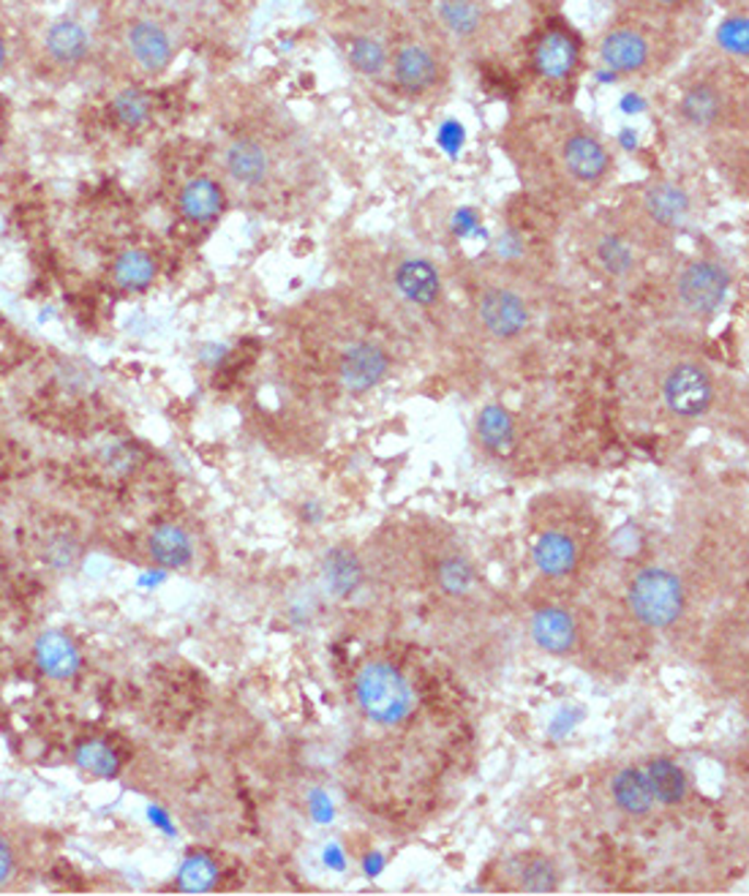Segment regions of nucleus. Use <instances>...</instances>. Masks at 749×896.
I'll list each match as a JSON object with an SVG mask.
<instances>
[{
	"mask_svg": "<svg viewBox=\"0 0 749 896\" xmlns=\"http://www.w3.org/2000/svg\"><path fill=\"white\" fill-rule=\"evenodd\" d=\"M346 55H349L352 69L362 76H382L390 69L388 47L377 36H368V33L352 36Z\"/></svg>",
	"mask_w": 749,
	"mask_h": 896,
	"instance_id": "nucleus-24",
	"label": "nucleus"
},
{
	"mask_svg": "<svg viewBox=\"0 0 749 896\" xmlns=\"http://www.w3.org/2000/svg\"><path fill=\"white\" fill-rule=\"evenodd\" d=\"M507 156L532 194L567 207L583 205L614 172V153L603 136L572 118L518 134Z\"/></svg>",
	"mask_w": 749,
	"mask_h": 896,
	"instance_id": "nucleus-1",
	"label": "nucleus"
},
{
	"mask_svg": "<svg viewBox=\"0 0 749 896\" xmlns=\"http://www.w3.org/2000/svg\"><path fill=\"white\" fill-rule=\"evenodd\" d=\"M477 437L494 453H507L512 447V439H515L512 417L501 406H486L477 417Z\"/></svg>",
	"mask_w": 749,
	"mask_h": 896,
	"instance_id": "nucleus-27",
	"label": "nucleus"
},
{
	"mask_svg": "<svg viewBox=\"0 0 749 896\" xmlns=\"http://www.w3.org/2000/svg\"><path fill=\"white\" fill-rule=\"evenodd\" d=\"M388 351L373 341H355L338 360V379L349 393H368L388 377Z\"/></svg>",
	"mask_w": 749,
	"mask_h": 896,
	"instance_id": "nucleus-12",
	"label": "nucleus"
},
{
	"mask_svg": "<svg viewBox=\"0 0 749 896\" xmlns=\"http://www.w3.org/2000/svg\"><path fill=\"white\" fill-rule=\"evenodd\" d=\"M158 276V262L145 249H126L112 262V278L126 292H142L151 287Z\"/></svg>",
	"mask_w": 749,
	"mask_h": 896,
	"instance_id": "nucleus-21",
	"label": "nucleus"
},
{
	"mask_svg": "<svg viewBox=\"0 0 749 896\" xmlns=\"http://www.w3.org/2000/svg\"><path fill=\"white\" fill-rule=\"evenodd\" d=\"M556 886H559V877H556V870L550 861H532V864L526 867V872H523V888L532 894H550L556 892Z\"/></svg>",
	"mask_w": 749,
	"mask_h": 896,
	"instance_id": "nucleus-33",
	"label": "nucleus"
},
{
	"mask_svg": "<svg viewBox=\"0 0 749 896\" xmlns=\"http://www.w3.org/2000/svg\"><path fill=\"white\" fill-rule=\"evenodd\" d=\"M649 785H652L654 799H659L663 804H676V801L685 799L687 793V777L674 761L668 757H657V761L649 766Z\"/></svg>",
	"mask_w": 749,
	"mask_h": 896,
	"instance_id": "nucleus-28",
	"label": "nucleus"
},
{
	"mask_svg": "<svg viewBox=\"0 0 749 896\" xmlns=\"http://www.w3.org/2000/svg\"><path fill=\"white\" fill-rule=\"evenodd\" d=\"M44 47H47L49 58L55 63L76 65L91 52V36H87V31L80 22L58 20L49 25L47 36H44Z\"/></svg>",
	"mask_w": 749,
	"mask_h": 896,
	"instance_id": "nucleus-19",
	"label": "nucleus"
},
{
	"mask_svg": "<svg viewBox=\"0 0 749 896\" xmlns=\"http://www.w3.org/2000/svg\"><path fill=\"white\" fill-rule=\"evenodd\" d=\"M477 316L486 333L494 338H515L532 322V308H528L526 298L510 284H491L477 298Z\"/></svg>",
	"mask_w": 749,
	"mask_h": 896,
	"instance_id": "nucleus-8",
	"label": "nucleus"
},
{
	"mask_svg": "<svg viewBox=\"0 0 749 896\" xmlns=\"http://www.w3.org/2000/svg\"><path fill=\"white\" fill-rule=\"evenodd\" d=\"M324 578L333 586L335 595H352L362 581L360 562L355 559V553L344 551V548H335V551H330L328 559H324Z\"/></svg>",
	"mask_w": 749,
	"mask_h": 896,
	"instance_id": "nucleus-29",
	"label": "nucleus"
},
{
	"mask_svg": "<svg viewBox=\"0 0 749 896\" xmlns=\"http://www.w3.org/2000/svg\"><path fill=\"white\" fill-rule=\"evenodd\" d=\"M393 284L412 306L428 308L442 298V276L426 256H401L393 265Z\"/></svg>",
	"mask_w": 749,
	"mask_h": 896,
	"instance_id": "nucleus-15",
	"label": "nucleus"
},
{
	"mask_svg": "<svg viewBox=\"0 0 749 896\" xmlns=\"http://www.w3.org/2000/svg\"><path fill=\"white\" fill-rule=\"evenodd\" d=\"M112 115L123 129H142L153 115V101L142 87H123L112 98Z\"/></svg>",
	"mask_w": 749,
	"mask_h": 896,
	"instance_id": "nucleus-30",
	"label": "nucleus"
},
{
	"mask_svg": "<svg viewBox=\"0 0 749 896\" xmlns=\"http://www.w3.org/2000/svg\"><path fill=\"white\" fill-rule=\"evenodd\" d=\"M224 205L227 196L213 178H191L178 194L180 213L191 224H213L224 213Z\"/></svg>",
	"mask_w": 749,
	"mask_h": 896,
	"instance_id": "nucleus-17",
	"label": "nucleus"
},
{
	"mask_svg": "<svg viewBox=\"0 0 749 896\" xmlns=\"http://www.w3.org/2000/svg\"><path fill=\"white\" fill-rule=\"evenodd\" d=\"M5 58H9V52H5V41H3V38H0V69H3V65H5Z\"/></svg>",
	"mask_w": 749,
	"mask_h": 896,
	"instance_id": "nucleus-38",
	"label": "nucleus"
},
{
	"mask_svg": "<svg viewBox=\"0 0 749 896\" xmlns=\"http://www.w3.org/2000/svg\"><path fill=\"white\" fill-rule=\"evenodd\" d=\"M630 605L646 626H670L685 610V589L674 573L649 568L632 581Z\"/></svg>",
	"mask_w": 749,
	"mask_h": 896,
	"instance_id": "nucleus-6",
	"label": "nucleus"
},
{
	"mask_svg": "<svg viewBox=\"0 0 749 896\" xmlns=\"http://www.w3.org/2000/svg\"><path fill=\"white\" fill-rule=\"evenodd\" d=\"M597 52L616 74H641L654 60V38L638 25H616L603 33Z\"/></svg>",
	"mask_w": 749,
	"mask_h": 896,
	"instance_id": "nucleus-10",
	"label": "nucleus"
},
{
	"mask_svg": "<svg viewBox=\"0 0 749 896\" xmlns=\"http://www.w3.org/2000/svg\"><path fill=\"white\" fill-rule=\"evenodd\" d=\"M74 757H76V766L85 768V772H91L93 777L112 779L115 774L120 772L118 755H115L112 746H109L107 741H102V739L82 741V744L76 746Z\"/></svg>",
	"mask_w": 749,
	"mask_h": 896,
	"instance_id": "nucleus-31",
	"label": "nucleus"
},
{
	"mask_svg": "<svg viewBox=\"0 0 749 896\" xmlns=\"http://www.w3.org/2000/svg\"><path fill=\"white\" fill-rule=\"evenodd\" d=\"M578 240H581L588 265L610 282H625L641 267L643 249L610 211L588 218Z\"/></svg>",
	"mask_w": 749,
	"mask_h": 896,
	"instance_id": "nucleus-3",
	"label": "nucleus"
},
{
	"mask_svg": "<svg viewBox=\"0 0 749 896\" xmlns=\"http://www.w3.org/2000/svg\"><path fill=\"white\" fill-rule=\"evenodd\" d=\"M126 44L134 63L147 74H162L175 58L173 36L156 20H136L126 33Z\"/></svg>",
	"mask_w": 749,
	"mask_h": 896,
	"instance_id": "nucleus-14",
	"label": "nucleus"
},
{
	"mask_svg": "<svg viewBox=\"0 0 749 896\" xmlns=\"http://www.w3.org/2000/svg\"><path fill=\"white\" fill-rule=\"evenodd\" d=\"M390 71L395 85L409 96H426L439 82V60L426 44L406 41L390 55Z\"/></svg>",
	"mask_w": 749,
	"mask_h": 896,
	"instance_id": "nucleus-13",
	"label": "nucleus"
},
{
	"mask_svg": "<svg viewBox=\"0 0 749 896\" xmlns=\"http://www.w3.org/2000/svg\"><path fill=\"white\" fill-rule=\"evenodd\" d=\"M652 3H654V9L679 11V9H685V5L690 3V0H652Z\"/></svg>",
	"mask_w": 749,
	"mask_h": 896,
	"instance_id": "nucleus-37",
	"label": "nucleus"
},
{
	"mask_svg": "<svg viewBox=\"0 0 749 896\" xmlns=\"http://www.w3.org/2000/svg\"><path fill=\"white\" fill-rule=\"evenodd\" d=\"M578 65V44L567 33L550 31L534 47V69L545 80H564Z\"/></svg>",
	"mask_w": 749,
	"mask_h": 896,
	"instance_id": "nucleus-18",
	"label": "nucleus"
},
{
	"mask_svg": "<svg viewBox=\"0 0 749 896\" xmlns=\"http://www.w3.org/2000/svg\"><path fill=\"white\" fill-rule=\"evenodd\" d=\"M216 877H218V867L213 864L207 856L200 853V856H191V859L180 867L178 883L183 892L202 894V892H207V888H213Z\"/></svg>",
	"mask_w": 749,
	"mask_h": 896,
	"instance_id": "nucleus-32",
	"label": "nucleus"
},
{
	"mask_svg": "<svg viewBox=\"0 0 749 896\" xmlns=\"http://www.w3.org/2000/svg\"><path fill=\"white\" fill-rule=\"evenodd\" d=\"M614 796L616 801H619L621 810L632 812V815H643V812L652 810L654 804L649 777L643 772H638V768H625V772L614 779Z\"/></svg>",
	"mask_w": 749,
	"mask_h": 896,
	"instance_id": "nucleus-25",
	"label": "nucleus"
},
{
	"mask_svg": "<svg viewBox=\"0 0 749 896\" xmlns=\"http://www.w3.org/2000/svg\"><path fill=\"white\" fill-rule=\"evenodd\" d=\"M663 401L668 411L681 420L703 417L714 404L712 373L692 360H681L663 377Z\"/></svg>",
	"mask_w": 749,
	"mask_h": 896,
	"instance_id": "nucleus-7",
	"label": "nucleus"
},
{
	"mask_svg": "<svg viewBox=\"0 0 749 896\" xmlns=\"http://www.w3.org/2000/svg\"><path fill=\"white\" fill-rule=\"evenodd\" d=\"M439 584H442V589L450 592V595H464L472 586L469 564L461 562V559H448V562L439 568Z\"/></svg>",
	"mask_w": 749,
	"mask_h": 896,
	"instance_id": "nucleus-35",
	"label": "nucleus"
},
{
	"mask_svg": "<svg viewBox=\"0 0 749 896\" xmlns=\"http://www.w3.org/2000/svg\"><path fill=\"white\" fill-rule=\"evenodd\" d=\"M224 158V172L229 175L233 183H238L240 189H262L264 183L273 175V153L264 142H259L257 136H233L227 142L222 153Z\"/></svg>",
	"mask_w": 749,
	"mask_h": 896,
	"instance_id": "nucleus-11",
	"label": "nucleus"
},
{
	"mask_svg": "<svg viewBox=\"0 0 749 896\" xmlns=\"http://www.w3.org/2000/svg\"><path fill=\"white\" fill-rule=\"evenodd\" d=\"M575 542L561 531H548L534 546V562L545 575H567L575 568Z\"/></svg>",
	"mask_w": 749,
	"mask_h": 896,
	"instance_id": "nucleus-23",
	"label": "nucleus"
},
{
	"mask_svg": "<svg viewBox=\"0 0 749 896\" xmlns=\"http://www.w3.org/2000/svg\"><path fill=\"white\" fill-rule=\"evenodd\" d=\"M717 41L720 47L728 49L734 55H747V44H749V27H747V16H734V20H725L717 31Z\"/></svg>",
	"mask_w": 749,
	"mask_h": 896,
	"instance_id": "nucleus-34",
	"label": "nucleus"
},
{
	"mask_svg": "<svg viewBox=\"0 0 749 896\" xmlns=\"http://www.w3.org/2000/svg\"><path fill=\"white\" fill-rule=\"evenodd\" d=\"M33 657H36L38 668L44 670V676L55 681H66L71 676H76L80 670V648L74 646L66 632L49 630L44 635H38L36 646H33Z\"/></svg>",
	"mask_w": 749,
	"mask_h": 896,
	"instance_id": "nucleus-16",
	"label": "nucleus"
},
{
	"mask_svg": "<svg viewBox=\"0 0 749 896\" xmlns=\"http://www.w3.org/2000/svg\"><path fill=\"white\" fill-rule=\"evenodd\" d=\"M532 635L545 652L564 654L575 646V621L561 608H543L534 616Z\"/></svg>",
	"mask_w": 749,
	"mask_h": 896,
	"instance_id": "nucleus-20",
	"label": "nucleus"
},
{
	"mask_svg": "<svg viewBox=\"0 0 749 896\" xmlns=\"http://www.w3.org/2000/svg\"><path fill=\"white\" fill-rule=\"evenodd\" d=\"M730 284H734V276H730L728 262L714 254H701L681 262L674 278V292L685 311L709 316L728 298Z\"/></svg>",
	"mask_w": 749,
	"mask_h": 896,
	"instance_id": "nucleus-4",
	"label": "nucleus"
},
{
	"mask_svg": "<svg viewBox=\"0 0 749 896\" xmlns=\"http://www.w3.org/2000/svg\"><path fill=\"white\" fill-rule=\"evenodd\" d=\"M11 872H14V853H11L9 843L0 837V886H5V883H9Z\"/></svg>",
	"mask_w": 749,
	"mask_h": 896,
	"instance_id": "nucleus-36",
	"label": "nucleus"
},
{
	"mask_svg": "<svg viewBox=\"0 0 749 896\" xmlns=\"http://www.w3.org/2000/svg\"><path fill=\"white\" fill-rule=\"evenodd\" d=\"M357 701L371 719L382 725H395L412 712V686L404 676L384 662H373L357 676Z\"/></svg>",
	"mask_w": 749,
	"mask_h": 896,
	"instance_id": "nucleus-5",
	"label": "nucleus"
},
{
	"mask_svg": "<svg viewBox=\"0 0 749 896\" xmlns=\"http://www.w3.org/2000/svg\"><path fill=\"white\" fill-rule=\"evenodd\" d=\"M681 123L696 131H720L728 126L734 115V98L728 87L714 80H698L685 87L679 104H676Z\"/></svg>",
	"mask_w": 749,
	"mask_h": 896,
	"instance_id": "nucleus-9",
	"label": "nucleus"
},
{
	"mask_svg": "<svg viewBox=\"0 0 749 896\" xmlns=\"http://www.w3.org/2000/svg\"><path fill=\"white\" fill-rule=\"evenodd\" d=\"M610 213L643 251H657L692 222L696 191L679 178H649L627 191Z\"/></svg>",
	"mask_w": 749,
	"mask_h": 896,
	"instance_id": "nucleus-2",
	"label": "nucleus"
},
{
	"mask_svg": "<svg viewBox=\"0 0 749 896\" xmlns=\"http://www.w3.org/2000/svg\"><path fill=\"white\" fill-rule=\"evenodd\" d=\"M439 20L453 36L469 38L483 27V5L477 0H439Z\"/></svg>",
	"mask_w": 749,
	"mask_h": 896,
	"instance_id": "nucleus-26",
	"label": "nucleus"
},
{
	"mask_svg": "<svg viewBox=\"0 0 749 896\" xmlns=\"http://www.w3.org/2000/svg\"><path fill=\"white\" fill-rule=\"evenodd\" d=\"M191 540L180 526L175 524H162L156 531L151 535V557L156 559L162 568L167 570H178L186 568L191 562Z\"/></svg>",
	"mask_w": 749,
	"mask_h": 896,
	"instance_id": "nucleus-22",
	"label": "nucleus"
}]
</instances>
